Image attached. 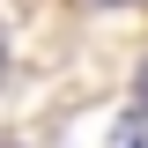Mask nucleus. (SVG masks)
<instances>
[{
	"label": "nucleus",
	"instance_id": "obj_1",
	"mask_svg": "<svg viewBox=\"0 0 148 148\" xmlns=\"http://www.w3.org/2000/svg\"><path fill=\"white\" fill-rule=\"evenodd\" d=\"M111 148H148V111L119 119V126H111Z\"/></svg>",
	"mask_w": 148,
	"mask_h": 148
},
{
	"label": "nucleus",
	"instance_id": "obj_2",
	"mask_svg": "<svg viewBox=\"0 0 148 148\" xmlns=\"http://www.w3.org/2000/svg\"><path fill=\"white\" fill-rule=\"evenodd\" d=\"M133 89H141V111H148V59H141V74H133Z\"/></svg>",
	"mask_w": 148,
	"mask_h": 148
},
{
	"label": "nucleus",
	"instance_id": "obj_3",
	"mask_svg": "<svg viewBox=\"0 0 148 148\" xmlns=\"http://www.w3.org/2000/svg\"><path fill=\"white\" fill-rule=\"evenodd\" d=\"M0 74H8V45H0Z\"/></svg>",
	"mask_w": 148,
	"mask_h": 148
},
{
	"label": "nucleus",
	"instance_id": "obj_4",
	"mask_svg": "<svg viewBox=\"0 0 148 148\" xmlns=\"http://www.w3.org/2000/svg\"><path fill=\"white\" fill-rule=\"evenodd\" d=\"M104 8H119V0H104Z\"/></svg>",
	"mask_w": 148,
	"mask_h": 148
}]
</instances>
